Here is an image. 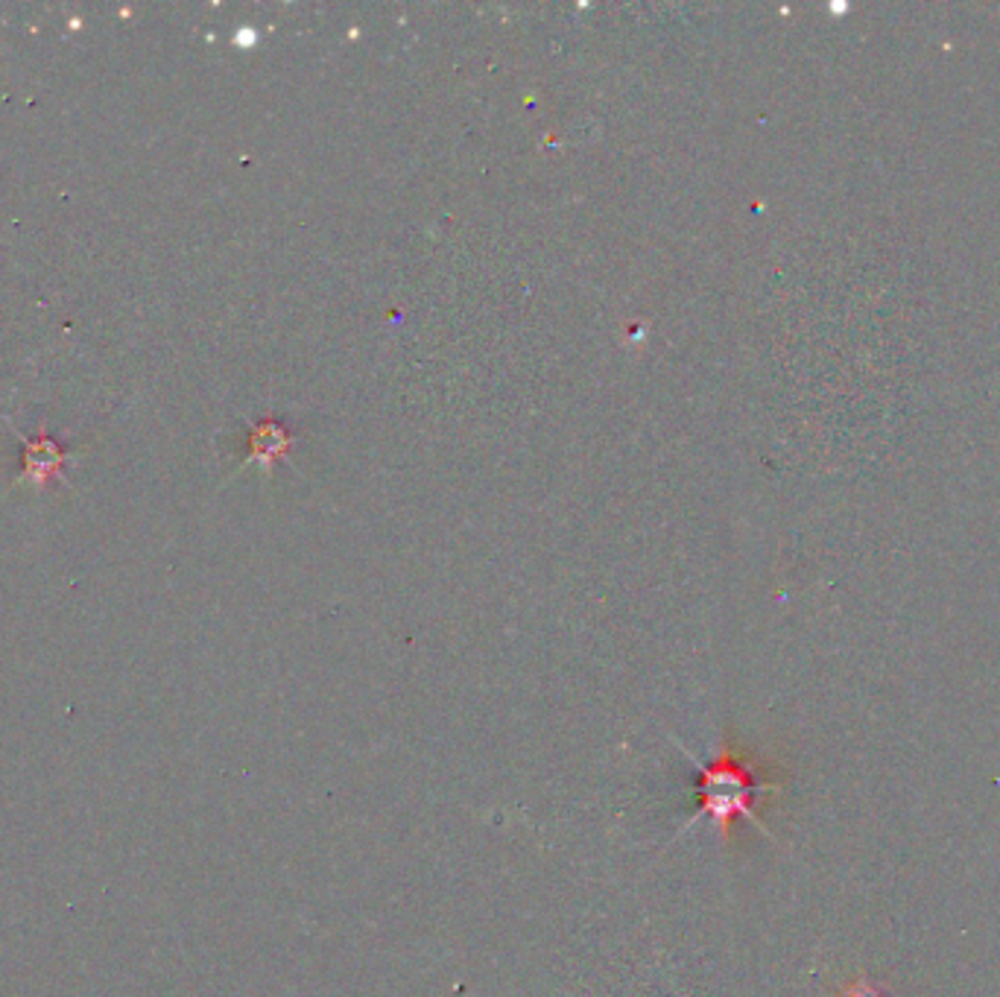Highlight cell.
<instances>
[{"mask_svg": "<svg viewBox=\"0 0 1000 997\" xmlns=\"http://www.w3.org/2000/svg\"><path fill=\"white\" fill-rule=\"evenodd\" d=\"M679 749L691 758L696 773H700V784H696L700 808H696L691 820L684 822V828L679 834L693 828L700 820H711V825L717 828L720 842H729L734 837L738 820H749L764 834H769L757 811H761L764 796L781 790V784L764 778V770L752 758L743 755V749L738 743H731L729 737L720 740L711 761H696L684 746H679Z\"/></svg>", "mask_w": 1000, "mask_h": 997, "instance_id": "6da1fadb", "label": "cell"}]
</instances>
